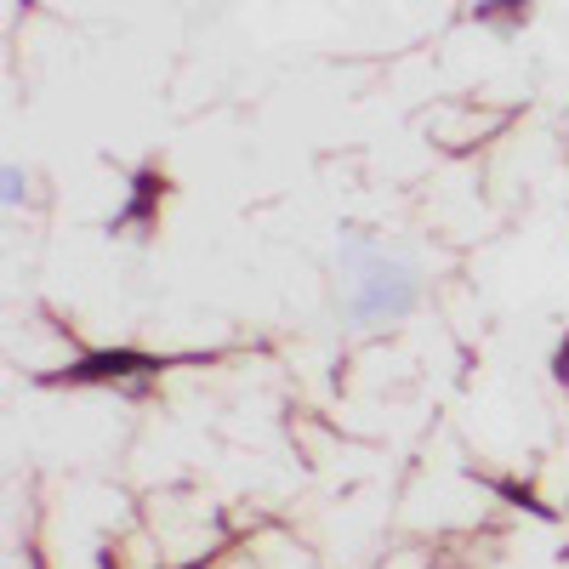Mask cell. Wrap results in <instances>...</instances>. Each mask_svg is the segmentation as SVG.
<instances>
[{"label":"cell","instance_id":"6da1fadb","mask_svg":"<svg viewBox=\"0 0 569 569\" xmlns=\"http://www.w3.org/2000/svg\"><path fill=\"white\" fill-rule=\"evenodd\" d=\"M337 268H342V325L348 330L399 325L421 302V268L410 257H388L370 233H348L337 246Z\"/></svg>","mask_w":569,"mask_h":569},{"label":"cell","instance_id":"7a4b0ae2","mask_svg":"<svg viewBox=\"0 0 569 569\" xmlns=\"http://www.w3.org/2000/svg\"><path fill=\"white\" fill-rule=\"evenodd\" d=\"M23 194H29L23 166H7V211H18V206H23Z\"/></svg>","mask_w":569,"mask_h":569}]
</instances>
